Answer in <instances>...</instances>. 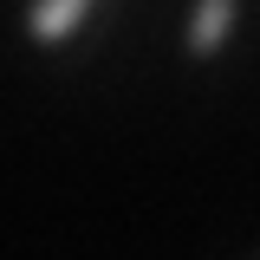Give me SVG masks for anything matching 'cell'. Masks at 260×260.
Wrapping results in <instances>:
<instances>
[{"label":"cell","instance_id":"cell-1","mask_svg":"<svg viewBox=\"0 0 260 260\" xmlns=\"http://www.w3.org/2000/svg\"><path fill=\"white\" fill-rule=\"evenodd\" d=\"M228 26H234V0H195V20H189V59H215L221 52Z\"/></svg>","mask_w":260,"mask_h":260}]
</instances>
